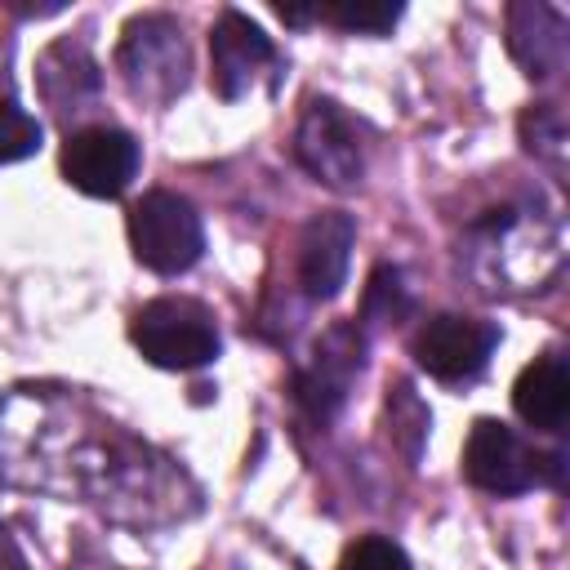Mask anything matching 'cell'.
<instances>
[{"label": "cell", "mask_w": 570, "mask_h": 570, "mask_svg": "<svg viewBox=\"0 0 570 570\" xmlns=\"http://www.w3.org/2000/svg\"><path fill=\"white\" fill-rule=\"evenodd\" d=\"M517 129H521V147H525L534 160H543V165H552V169L566 165V116H561L557 102H534V107H525Z\"/></svg>", "instance_id": "cell-17"}, {"label": "cell", "mask_w": 570, "mask_h": 570, "mask_svg": "<svg viewBox=\"0 0 570 570\" xmlns=\"http://www.w3.org/2000/svg\"><path fill=\"white\" fill-rule=\"evenodd\" d=\"M31 151H40V120L27 116L13 98H0V165L22 160Z\"/></svg>", "instance_id": "cell-19"}, {"label": "cell", "mask_w": 570, "mask_h": 570, "mask_svg": "<svg viewBox=\"0 0 570 570\" xmlns=\"http://www.w3.org/2000/svg\"><path fill=\"white\" fill-rule=\"evenodd\" d=\"M129 338L160 370H200L218 356V321L200 298L165 294L134 312Z\"/></svg>", "instance_id": "cell-3"}, {"label": "cell", "mask_w": 570, "mask_h": 570, "mask_svg": "<svg viewBox=\"0 0 570 570\" xmlns=\"http://www.w3.org/2000/svg\"><path fill=\"white\" fill-rule=\"evenodd\" d=\"M294 156L298 165L325 183V187H356L365 174V142L356 120L334 98H312L294 129Z\"/></svg>", "instance_id": "cell-6"}, {"label": "cell", "mask_w": 570, "mask_h": 570, "mask_svg": "<svg viewBox=\"0 0 570 570\" xmlns=\"http://www.w3.org/2000/svg\"><path fill=\"white\" fill-rule=\"evenodd\" d=\"M557 258H561L557 218H543L539 209H525V205L485 209L481 218L468 223L459 240L463 272L490 294L539 285L557 267Z\"/></svg>", "instance_id": "cell-1"}, {"label": "cell", "mask_w": 570, "mask_h": 570, "mask_svg": "<svg viewBox=\"0 0 570 570\" xmlns=\"http://www.w3.org/2000/svg\"><path fill=\"white\" fill-rule=\"evenodd\" d=\"M0 570H27V566L18 561V552L9 548V539H0Z\"/></svg>", "instance_id": "cell-21"}, {"label": "cell", "mask_w": 570, "mask_h": 570, "mask_svg": "<svg viewBox=\"0 0 570 570\" xmlns=\"http://www.w3.org/2000/svg\"><path fill=\"white\" fill-rule=\"evenodd\" d=\"M361 365H365V334H361V325H352V321L330 325V330L316 338L312 356H307V361L298 365V374H294V396H298V405H303L316 423H330V419L343 410L347 387H352V379L361 374Z\"/></svg>", "instance_id": "cell-8"}, {"label": "cell", "mask_w": 570, "mask_h": 570, "mask_svg": "<svg viewBox=\"0 0 570 570\" xmlns=\"http://www.w3.org/2000/svg\"><path fill=\"white\" fill-rule=\"evenodd\" d=\"M276 45L272 36L245 18L240 9H223L209 31V85L223 102L245 98L263 76L276 80Z\"/></svg>", "instance_id": "cell-9"}, {"label": "cell", "mask_w": 570, "mask_h": 570, "mask_svg": "<svg viewBox=\"0 0 570 570\" xmlns=\"http://www.w3.org/2000/svg\"><path fill=\"white\" fill-rule=\"evenodd\" d=\"M387 436L401 445V454L414 463L419 459V450H423V441H428V428H432V414H428V405L419 401V392H414V383L410 379H396V383H387Z\"/></svg>", "instance_id": "cell-15"}, {"label": "cell", "mask_w": 570, "mask_h": 570, "mask_svg": "<svg viewBox=\"0 0 570 570\" xmlns=\"http://www.w3.org/2000/svg\"><path fill=\"white\" fill-rule=\"evenodd\" d=\"M116 71L134 98L151 107H169L191 76V49L183 27L169 13H138L125 22L116 45Z\"/></svg>", "instance_id": "cell-2"}, {"label": "cell", "mask_w": 570, "mask_h": 570, "mask_svg": "<svg viewBox=\"0 0 570 570\" xmlns=\"http://www.w3.org/2000/svg\"><path fill=\"white\" fill-rule=\"evenodd\" d=\"M352 245H356V223L343 209H325L316 218H307L303 236H298V289L312 303H330L343 285H347V263H352Z\"/></svg>", "instance_id": "cell-11"}, {"label": "cell", "mask_w": 570, "mask_h": 570, "mask_svg": "<svg viewBox=\"0 0 570 570\" xmlns=\"http://www.w3.org/2000/svg\"><path fill=\"white\" fill-rule=\"evenodd\" d=\"M401 18L396 0H334V4H316V22H334L338 31H356V36H383L392 31Z\"/></svg>", "instance_id": "cell-18"}, {"label": "cell", "mask_w": 570, "mask_h": 570, "mask_svg": "<svg viewBox=\"0 0 570 570\" xmlns=\"http://www.w3.org/2000/svg\"><path fill=\"white\" fill-rule=\"evenodd\" d=\"M508 53L521 62V71L530 80H557L570 58L566 13L543 0L508 4Z\"/></svg>", "instance_id": "cell-12"}, {"label": "cell", "mask_w": 570, "mask_h": 570, "mask_svg": "<svg viewBox=\"0 0 570 570\" xmlns=\"http://www.w3.org/2000/svg\"><path fill=\"white\" fill-rule=\"evenodd\" d=\"M129 249L147 272L178 276L205 249L200 214L174 191H147L129 209Z\"/></svg>", "instance_id": "cell-5"}, {"label": "cell", "mask_w": 570, "mask_h": 570, "mask_svg": "<svg viewBox=\"0 0 570 570\" xmlns=\"http://www.w3.org/2000/svg\"><path fill=\"white\" fill-rule=\"evenodd\" d=\"M561 468V454L530 445L499 419H476L463 441V476L485 494H525L534 485H552Z\"/></svg>", "instance_id": "cell-4"}, {"label": "cell", "mask_w": 570, "mask_h": 570, "mask_svg": "<svg viewBox=\"0 0 570 570\" xmlns=\"http://www.w3.org/2000/svg\"><path fill=\"white\" fill-rule=\"evenodd\" d=\"M338 570H414L410 557L401 552V543L383 539V534H365L356 543H347Z\"/></svg>", "instance_id": "cell-20"}, {"label": "cell", "mask_w": 570, "mask_h": 570, "mask_svg": "<svg viewBox=\"0 0 570 570\" xmlns=\"http://www.w3.org/2000/svg\"><path fill=\"white\" fill-rule=\"evenodd\" d=\"M512 410L539 428V432H561L566 428V414H570V370L557 352H543L534 356L517 383H512Z\"/></svg>", "instance_id": "cell-14"}, {"label": "cell", "mask_w": 570, "mask_h": 570, "mask_svg": "<svg viewBox=\"0 0 570 570\" xmlns=\"http://www.w3.org/2000/svg\"><path fill=\"white\" fill-rule=\"evenodd\" d=\"M138 174V142L116 125H85L62 142V178L98 200L120 196Z\"/></svg>", "instance_id": "cell-10"}, {"label": "cell", "mask_w": 570, "mask_h": 570, "mask_svg": "<svg viewBox=\"0 0 570 570\" xmlns=\"http://www.w3.org/2000/svg\"><path fill=\"white\" fill-rule=\"evenodd\" d=\"M36 89L40 98L53 107V116H80L98 89H102V71L94 62V53L80 45V40H58L40 53L36 62Z\"/></svg>", "instance_id": "cell-13"}, {"label": "cell", "mask_w": 570, "mask_h": 570, "mask_svg": "<svg viewBox=\"0 0 570 570\" xmlns=\"http://www.w3.org/2000/svg\"><path fill=\"white\" fill-rule=\"evenodd\" d=\"M405 316H414V294L401 276V267H374L365 298H361V325H401Z\"/></svg>", "instance_id": "cell-16"}, {"label": "cell", "mask_w": 570, "mask_h": 570, "mask_svg": "<svg viewBox=\"0 0 570 570\" xmlns=\"http://www.w3.org/2000/svg\"><path fill=\"white\" fill-rule=\"evenodd\" d=\"M499 325L494 321H481V316H459V312H436L428 316L419 330H414V361L419 370H428L432 379L441 383H468L476 379L494 347H499Z\"/></svg>", "instance_id": "cell-7"}]
</instances>
